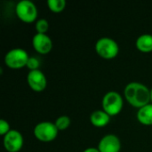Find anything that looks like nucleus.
Wrapping results in <instances>:
<instances>
[{"label":"nucleus","instance_id":"f8f14e48","mask_svg":"<svg viewBox=\"0 0 152 152\" xmlns=\"http://www.w3.org/2000/svg\"><path fill=\"white\" fill-rule=\"evenodd\" d=\"M138 121L145 126L152 125V103H149L144 107L139 109L137 112Z\"/></svg>","mask_w":152,"mask_h":152},{"label":"nucleus","instance_id":"9d476101","mask_svg":"<svg viewBox=\"0 0 152 152\" xmlns=\"http://www.w3.org/2000/svg\"><path fill=\"white\" fill-rule=\"evenodd\" d=\"M32 45L37 53L41 54H46L52 50L53 42L50 37L46 34L37 33L32 38Z\"/></svg>","mask_w":152,"mask_h":152},{"label":"nucleus","instance_id":"6e6552de","mask_svg":"<svg viewBox=\"0 0 152 152\" xmlns=\"http://www.w3.org/2000/svg\"><path fill=\"white\" fill-rule=\"evenodd\" d=\"M27 82L29 87L36 92H41L45 90L47 84L45 74L39 69L30 70L27 76Z\"/></svg>","mask_w":152,"mask_h":152},{"label":"nucleus","instance_id":"4468645a","mask_svg":"<svg viewBox=\"0 0 152 152\" xmlns=\"http://www.w3.org/2000/svg\"><path fill=\"white\" fill-rule=\"evenodd\" d=\"M47 5L51 11L54 12H60L62 10H64L66 6V1L65 0H47Z\"/></svg>","mask_w":152,"mask_h":152},{"label":"nucleus","instance_id":"aec40b11","mask_svg":"<svg viewBox=\"0 0 152 152\" xmlns=\"http://www.w3.org/2000/svg\"><path fill=\"white\" fill-rule=\"evenodd\" d=\"M151 102H152V88L151 90Z\"/></svg>","mask_w":152,"mask_h":152},{"label":"nucleus","instance_id":"a211bd4d","mask_svg":"<svg viewBox=\"0 0 152 152\" xmlns=\"http://www.w3.org/2000/svg\"><path fill=\"white\" fill-rule=\"evenodd\" d=\"M9 131H10L9 123L4 119H1L0 120V134L4 136Z\"/></svg>","mask_w":152,"mask_h":152},{"label":"nucleus","instance_id":"f03ea898","mask_svg":"<svg viewBox=\"0 0 152 152\" xmlns=\"http://www.w3.org/2000/svg\"><path fill=\"white\" fill-rule=\"evenodd\" d=\"M96 53L103 59L110 60L115 58L119 51L118 43L110 37H101L95 44Z\"/></svg>","mask_w":152,"mask_h":152},{"label":"nucleus","instance_id":"423d86ee","mask_svg":"<svg viewBox=\"0 0 152 152\" xmlns=\"http://www.w3.org/2000/svg\"><path fill=\"white\" fill-rule=\"evenodd\" d=\"M15 12L20 20L26 23H31L37 17V8L30 0H21L15 7Z\"/></svg>","mask_w":152,"mask_h":152},{"label":"nucleus","instance_id":"f257e3e1","mask_svg":"<svg viewBox=\"0 0 152 152\" xmlns=\"http://www.w3.org/2000/svg\"><path fill=\"white\" fill-rule=\"evenodd\" d=\"M125 97L126 101L138 109L144 107L151 102V90L143 84L131 82L125 87Z\"/></svg>","mask_w":152,"mask_h":152},{"label":"nucleus","instance_id":"39448f33","mask_svg":"<svg viewBox=\"0 0 152 152\" xmlns=\"http://www.w3.org/2000/svg\"><path fill=\"white\" fill-rule=\"evenodd\" d=\"M59 130L54 123L49 121H43L38 123L34 128L35 137L44 142L53 141L58 135Z\"/></svg>","mask_w":152,"mask_h":152},{"label":"nucleus","instance_id":"ddd939ff","mask_svg":"<svg viewBox=\"0 0 152 152\" xmlns=\"http://www.w3.org/2000/svg\"><path fill=\"white\" fill-rule=\"evenodd\" d=\"M136 47L142 53H150L152 51V35L142 34L136 39Z\"/></svg>","mask_w":152,"mask_h":152},{"label":"nucleus","instance_id":"dca6fc26","mask_svg":"<svg viewBox=\"0 0 152 152\" xmlns=\"http://www.w3.org/2000/svg\"><path fill=\"white\" fill-rule=\"evenodd\" d=\"M36 30L39 34H45L49 28V23L45 19H39L36 22Z\"/></svg>","mask_w":152,"mask_h":152},{"label":"nucleus","instance_id":"20e7f679","mask_svg":"<svg viewBox=\"0 0 152 152\" xmlns=\"http://www.w3.org/2000/svg\"><path fill=\"white\" fill-rule=\"evenodd\" d=\"M29 56L22 48H13L4 56V63L11 69H20L27 66Z\"/></svg>","mask_w":152,"mask_h":152},{"label":"nucleus","instance_id":"1a4fd4ad","mask_svg":"<svg viewBox=\"0 0 152 152\" xmlns=\"http://www.w3.org/2000/svg\"><path fill=\"white\" fill-rule=\"evenodd\" d=\"M100 152H119L121 150V142L115 134L104 135L98 144Z\"/></svg>","mask_w":152,"mask_h":152},{"label":"nucleus","instance_id":"7ed1b4c3","mask_svg":"<svg viewBox=\"0 0 152 152\" xmlns=\"http://www.w3.org/2000/svg\"><path fill=\"white\" fill-rule=\"evenodd\" d=\"M123 98L119 93L115 91L108 92L102 98L103 110L110 116L118 115L123 108Z\"/></svg>","mask_w":152,"mask_h":152},{"label":"nucleus","instance_id":"6ab92c4d","mask_svg":"<svg viewBox=\"0 0 152 152\" xmlns=\"http://www.w3.org/2000/svg\"><path fill=\"white\" fill-rule=\"evenodd\" d=\"M83 152H100V151L98 150V148H93V147H91V148L86 149Z\"/></svg>","mask_w":152,"mask_h":152},{"label":"nucleus","instance_id":"9b49d317","mask_svg":"<svg viewBox=\"0 0 152 152\" xmlns=\"http://www.w3.org/2000/svg\"><path fill=\"white\" fill-rule=\"evenodd\" d=\"M110 116L104 110H95L90 115L91 123L96 127H103L110 123Z\"/></svg>","mask_w":152,"mask_h":152},{"label":"nucleus","instance_id":"f3484780","mask_svg":"<svg viewBox=\"0 0 152 152\" xmlns=\"http://www.w3.org/2000/svg\"><path fill=\"white\" fill-rule=\"evenodd\" d=\"M39 64H40L39 61L36 57H29L26 67H28L30 70H36V69H38Z\"/></svg>","mask_w":152,"mask_h":152},{"label":"nucleus","instance_id":"0eeeda50","mask_svg":"<svg viewBox=\"0 0 152 152\" xmlns=\"http://www.w3.org/2000/svg\"><path fill=\"white\" fill-rule=\"evenodd\" d=\"M23 136L17 130H10L4 136V146L8 152L20 151L23 146Z\"/></svg>","mask_w":152,"mask_h":152},{"label":"nucleus","instance_id":"2eb2a0df","mask_svg":"<svg viewBox=\"0 0 152 152\" xmlns=\"http://www.w3.org/2000/svg\"><path fill=\"white\" fill-rule=\"evenodd\" d=\"M70 123H71V120L68 116H61L54 122V124L59 131L66 130L70 126Z\"/></svg>","mask_w":152,"mask_h":152}]
</instances>
